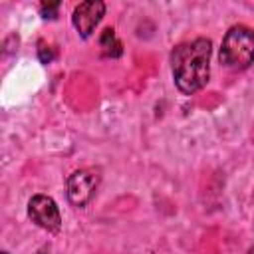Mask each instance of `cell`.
<instances>
[{
    "mask_svg": "<svg viewBox=\"0 0 254 254\" xmlns=\"http://www.w3.org/2000/svg\"><path fill=\"white\" fill-rule=\"evenodd\" d=\"M103 14H105V2L87 0V2H81L73 8L71 24L81 38H89L93 34V30L97 28V24L101 22Z\"/></svg>",
    "mask_w": 254,
    "mask_h": 254,
    "instance_id": "obj_5",
    "label": "cell"
},
{
    "mask_svg": "<svg viewBox=\"0 0 254 254\" xmlns=\"http://www.w3.org/2000/svg\"><path fill=\"white\" fill-rule=\"evenodd\" d=\"M67 200L77 206L83 208L85 204L91 202V198L97 192L99 187V173L93 169H77L67 177Z\"/></svg>",
    "mask_w": 254,
    "mask_h": 254,
    "instance_id": "obj_3",
    "label": "cell"
},
{
    "mask_svg": "<svg viewBox=\"0 0 254 254\" xmlns=\"http://www.w3.org/2000/svg\"><path fill=\"white\" fill-rule=\"evenodd\" d=\"M2 254H8V252H6V250H4V252H2Z\"/></svg>",
    "mask_w": 254,
    "mask_h": 254,
    "instance_id": "obj_10",
    "label": "cell"
},
{
    "mask_svg": "<svg viewBox=\"0 0 254 254\" xmlns=\"http://www.w3.org/2000/svg\"><path fill=\"white\" fill-rule=\"evenodd\" d=\"M212 44L206 38H194L179 44L171 52V71L177 89L185 95L200 91L210 77Z\"/></svg>",
    "mask_w": 254,
    "mask_h": 254,
    "instance_id": "obj_1",
    "label": "cell"
},
{
    "mask_svg": "<svg viewBox=\"0 0 254 254\" xmlns=\"http://www.w3.org/2000/svg\"><path fill=\"white\" fill-rule=\"evenodd\" d=\"M218 60L226 69L232 71L250 67L254 64V30L242 24L232 26L222 38Z\"/></svg>",
    "mask_w": 254,
    "mask_h": 254,
    "instance_id": "obj_2",
    "label": "cell"
},
{
    "mask_svg": "<svg viewBox=\"0 0 254 254\" xmlns=\"http://www.w3.org/2000/svg\"><path fill=\"white\" fill-rule=\"evenodd\" d=\"M38 58L42 64H52V60L56 58V50L46 42H38Z\"/></svg>",
    "mask_w": 254,
    "mask_h": 254,
    "instance_id": "obj_7",
    "label": "cell"
},
{
    "mask_svg": "<svg viewBox=\"0 0 254 254\" xmlns=\"http://www.w3.org/2000/svg\"><path fill=\"white\" fill-rule=\"evenodd\" d=\"M58 10H60V2H44L42 6H40V12H42V16L44 18H56L58 16Z\"/></svg>",
    "mask_w": 254,
    "mask_h": 254,
    "instance_id": "obj_8",
    "label": "cell"
},
{
    "mask_svg": "<svg viewBox=\"0 0 254 254\" xmlns=\"http://www.w3.org/2000/svg\"><path fill=\"white\" fill-rule=\"evenodd\" d=\"M36 254H50V250H48V248H46V246H44V248H40V250H38V252H36Z\"/></svg>",
    "mask_w": 254,
    "mask_h": 254,
    "instance_id": "obj_9",
    "label": "cell"
},
{
    "mask_svg": "<svg viewBox=\"0 0 254 254\" xmlns=\"http://www.w3.org/2000/svg\"><path fill=\"white\" fill-rule=\"evenodd\" d=\"M28 216L30 220L48 230V232H60L62 228V214L56 204V200L48 194H34L28 200Z\"/></svg>",
    "mask_w": 254,
    "mask_h": 254,
    "instance_id": "obj_4",
    "label": "cell"
},
{
    "mask_svg": "<svg viewBox=\"0 0 254 254\" xmlns=\"http://www.w3.org/2000/svg\"><path fill=\"white\" fill-rule=\"evenodd\" d=\"M99 46H101V54L105 58H119L123 54V46L115 34V30L105 28L103 34L99 36Z\"/></svg>",
    "mask_w": 254,
    "mask_h": 254,
    "instance_id": "obj_6",
    "label": "cell"
}]
</instances>
